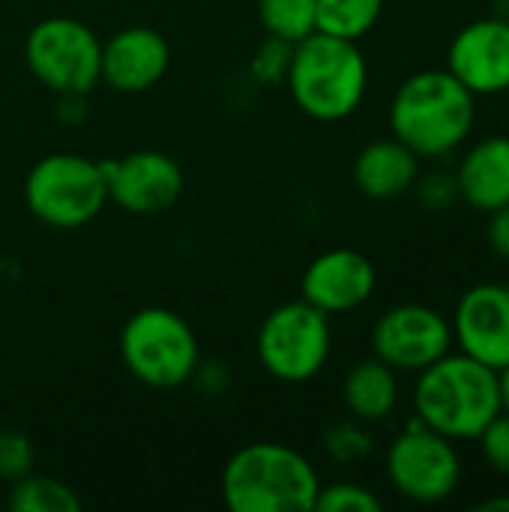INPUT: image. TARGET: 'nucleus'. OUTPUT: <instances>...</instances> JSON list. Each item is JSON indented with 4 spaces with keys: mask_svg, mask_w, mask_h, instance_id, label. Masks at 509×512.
Segmentation results:
<instances>
[{
    "mask_svg": "<svg viewBox=\"0 0 509 512\" xmlns=\"http://www.w3.org/2000/svg\"><path fill=\"white\" fill-rule=\"evenodd\" d=\"M27 210L51 228H81L99 216L108 201L102 162L78 153H51L39 159L24 180Z\"/></svg>",
    "mask_w": 509,
    "mask_h": 512,
    "instance_id": "nucleus-5",
    "label": "nucleus"
},
{
    "mask_svg": "<svg viewBox=\"0 0 509 512\" xmlns=\"http://www.w3.org/2000/svg\"><path fill=\"white\" fill-rule=\"evenodd\" d=\"M375 285H378L375 264L363 252L330 249L306 267L300 279V294L315 309L327 315H342L369 303Z\"/></svg>",
    "mask_w": 509,
    "mask_h": 512,
    "instance_id": "nucleus-14",
    "label": "nucleus"
},
{
    "mask_svg": "<svg viewBox=\"0 0 509 512\" xmlns=\"http://www.w3.org/2000/svg\"><path fill=\"white\" fill-rule=\"evenodd\" d=\"M381 498L360 486V483H333V486H321L315 507L318 512H381Z\"/></svg>",
    "mask_w": 509,
    "mask_h": 512,
    "instance_id": "nucleus-23",
    "label": "nucleus"
},
{
    "mask_svg": "<svg viewBox=\"0 0 509 512\" xmlns=\"http://www.w3.org/2000/svg\"><path fill=\"white\" fill-rule=\"evenodd\" d=\"M498 390H501V411L509 414V363L498 369Z\"/></svg>",
    "mask_w": 509,
    "mask_h": 512,
    "instance_id": "nucleus-28",
    "label": "nucleus"
},
{
    "mask_svg": "<svg viewBox=\"0 0 509 512\" xmlns=\"http://www.w3.org/2000/svg\"><path fill=\"white\" fill-rule=\"evenodd\" d=\"M321 492L309 459L285 444L258 441L237 450L222 471L231 512H309Z\"/></svg>",
    "mask_w": 509,
    "mask_h": 512,
    "instance_id": "nucleus-4",
    "label": "nucleus"
},
{
    "mask_svg": "<svg viewBox=\"0 0 509 512\" xmlns=\"http://www.w3.org/2000/svg\"><path fill=\"white\" fill-rule=\"evenodd\" d=\"M447 69L474 93L498 96L509 90V18L489 15L465 24L450 48Z\"/></svg>",
    "mask_w": 509,
    "mask_h": 512,
    "instance_id": "nucleus-11",
    "label": "nucleus"
},
{
    "mask_svg": "<svg viewBox=\"0 0 509 512\" xmlns=\"http://www.w3.org/2000/svg\"><path fill=\"white\" fill-rule=\"evenodd\" d=\"M477 96L450 69H423L408 75L390 102L393 138L420 159L456 153L474 132Z\"/></svg>",
    "mask_w": 509,
    "mask_h": 512,
    "instance_id": "nucleus-1",
    "label": "nucleus"
},
{
    "mask_svg": "<svg viewBox=\"0 0 509 512\" xmlns=\"http://www.w3.org/2000/svg\"><path fill=\"white\" fill-rule=\"evenodd\" d=\"M381 12H384V0H318L315 30L360 42L378 24Z\"/></svg>",
    "mask_w": 509,
    "mask_h": 512,
    "instance_id": "nucleus-19",
    "label": "nucleus"
},
{
    "mask_svg": "<svg viewBox=\"0 0 509 512\" xmlns=\"http://www.w3.org/2000/svg\"><path fill=\"white\" fill-rule=\"evenodd\" d=\"M24 57L45 87L81 96L99 81L102 45L96 33L75 18H45L27 33Z\"/></svg>",
    "mask_w": 509,
    "mask_h": 512,
    "instance_id": "nucleus-9",
    "label": "nucleus"
},
{
    "mask_svg": "<svg viewBox=\"0 0 509 512\" xmlns=\"http://www.w3.org/2000/svg\"><path fill=\"white\" fill-rule=\"evenodd\" d=\"M453 348L450 321L423 303L387 309L372 330V351L396 372H423Z\"/></svg>",
    "mask_w": 509,
    "mask_h": 512,
    "instance_id": "nucleus-10",
    "label": "nucleus"
},
{
    "mask_svg": "<svg viewBox=\"0 0 509 512\" xmlns=\"http://www.w3.org/2000/svg\"><path fill=\"white\" fill-rule=\"evenodd\" d=\"M108 198L129 213H162L183 192L180 165L159 150H135L117 162H102Z\"/></svg>",
    "mask_w": 509,
    "mask_h": 512,
    "instance_id": "nucleus-13",
    "label": "nucleus"
},
{
    "mask_svg": "<svg viewBox=\"0 0 509 512\" xmlns=\"http://www.w3.org/2000/svg\"><path fill=\"white\" fill-rule=\"evenodd\" d=\"M9 507L15 512H78L81 501L75 498V492L66 483L27 474V477L15 480Z\"/></svg>",
    "mask_w": 509,
    "mask_h": 512,
    "instance_id": "nucleus-20",
    "label": "nucleus"
},
{
    "mask_svg": "<svg viewBox=\"0 0 509 512\" xmlns=\"http://www.w3.org/2000/svg\"><path fill=\"white\" fill-rule=\"evenodd\" d=\"M375 441L372 435L363 429L360 420H348V423H336L327 429L324 435V450L333 462H342V465H354L360 459H366L372 453Z\"/></svg>",
    "mask_w": 509,
    "mask_h": 512,
    "instance_id": "nucleus-22",
    "label": "nucleus"
},
{
    "mask_svg": "<svg viewBox=\"0 0 509 512\" xmlns=\"http://www.w3.org/2000/svg\"><path fill=\"white\" fill-rule=\"evenodd\" d=\"M480 453H483V462L501 474L509 477V414H498L483 432H480Z\"/></svg>",
    "mask_w": 509,
    "mask_h": 512,
    "instance_id": "nucleus-25",
    "label": "nucleus"
},
{
    "mask_svg": "<svg viewBox=\"0 0 509 512\" xmlns=\"http://www.w3.org/2000/svg\"><path fill=\"white\" fill-rule=\"evenodd\" d=\"M120 357L141 384L171 390L195 375L198 339L177 312L147 306L126 321L120 333Z\"/></svg>",
    "mask_w": 509,
    "mask_h": 512,
    "instance_id": "nucleus-6",
    "label": "nucleus"
},
{
    "mask_svg": "<svg viewBox=\"0 0 509 512\" xmlns=\"http://www.w3.org/2000/svg\"><path fill=\"white\" fill-rule=\"evenodd\" d=\"M327 318V312L315 309L303 297L273 309L264 318L255 342L261 366L285 384H303L315 378L330 357L333 333Z\"/></svg>",
    "mask_w": 509,
    "mask_h": 512,
    "instance_id": "nucleus-7",
    "label": "nucleus"
},
{
    "mask_svg": "<svg viewBox=\"0 0 509 512\" xmlns=\"http://www.w3.org/2000/svg\"><path fill=\"white\" fill-rule=\"evenodd\" d=\"M33 471V447L27 435L3 429L0 432V480H21Z\"/></svg>",
    "mask_w": 509,
    "mask_h": 512,
    "instance_id": "nucleus-24",
    "label": "nucleus"
},
{
    "mask_svg": "<svg viewBox=\"0 0 509 512\" xmlns=\"http://www.w3.org/2000/svg\"><path fill=\"white\" fill-rule=\"evenodd\" d=\"M420 156L399 138H381L366 144L351 168L354 186L372 201H393L417 186Z\"/></svg>",
    "mask_w": 509,
    "mask_h": 512,
    "instance_id": "nucleus-17",
    "label": "nucleus"
},
{
    "mask_svg": "<svg viewBox=\"0 0 509 512\" xmlns=\"http://www.w3.org/2000/svg\"><path fill=\"white\" fill-rule=\"evenodd\" d=\"M459 201L492 213L509 201V135H489L471 144L456 171Z\"/></svg>",
    "mask_w": 509,
    "mask_h": 512,
    "instance_id": "nucleus-16",
    "label": "nucleus"
},
{
    "mask_svg": "<svg viewBox=\"0 0 509 512\" xmlns=\"http://www.w3.org/2000/svg\"><path fill=\"white\" fill-rule=\"evenodd\" d=\"M315 3L318 0H258V18L273 39L297 45L315 33Z\"/></svg>",
    "mask_w": 509,
    "mask_h": 512,
    "instance_id": "nucleus-21",
    "label": "nucleus"
},
{
    "mask_svg": "<svg viewBox=\"0 0 509 512\" xmlns=\"http://www.w3.org/2000/svg\"><path fill=\"white\" fill-rule=\"evenodd\" d=\"M285 81L303 114L336 123L360 108L369 84V66L357 42L315 30L291 45Z\"/></svg>",
    "mask_w": 509,
    "mask_h": 512,
    "instance_id": "nucleus-3",
    "label": "nucleus"
},
{
    "mask_svg": "<svg viewBox=\"0 0 509 512\" xmlns=\"http://www.w3.org/2000/svg\"><path fill=\"white\" fill-rule=\"evenodd\" d=\"M507 291H509V282H507Z\"/></svg>",
    "mask_w": 509,
    "mask_h": 512,
    "instance_id": "nucleus-30",
    "label": "nucleus"
},
{
    "mask_svg": "<svg viewBox=\"0 0 509 512\" xmlns=\"http://www.w3.org/2000/svg\"><path fill=\"white\" fill-rule=\"evenodd\" d=\"M171 63L168 42L153 27H126L102 45L99 81L120 93H141L153 87Z\"/></svg>",
    "mask_w": 509,
    "mask_h": 512,
    "instance_id": "nucleus-15",
    "label": "nucleus"
},
{
    "mask_svg": "<svg viewBox=\"0 0 509 512\" xmlns=\"http://www.w3.org/2000/svg\"><path fill=\"white\" fill-rule=\"evenodd\" d=\"M345 408L360 423H381L390 417L399 405V378L396 369H390L384 360H360L351 366L342 384Z\"/></svg>",
    "mask_w": 509,
    "mask_h": 512,
    "instance_id": "nucleus-18",
    "label": "nucleus"
},
{
    "mask_svg": "<svg viewBox=\"0 0 509 512\" xmlns=\"http://www.w3.org/2000/svg\"><path fill=\"white\" fill-rule=\"evenodd\" d=\"M420 183V180H417ZM420 198L426 207L432 210H444L450 207L453 201H459V186H456V174H429L423 183H420Z\"/></svg>",
    "mask_w": 509,
    "mask_h": 512,
    "instance_id": "nucleus-26",
    "label": "nucleus"
},
{
    "mask_svg": "<svg viewBox=\"0 0 509 512\" xmlns=\"http://www.w3.org/2000/svg\"><path fill=\"white\" fill-rule=\"evenodd\" d=\"M390 486L414 504H441L462 483V459L456 441L429 429L417 414L387 450Z\"/></svg>",
    "mask_w": 509,
    "mask_h": 512,
    "instance_id": "nucleus-8",
    "label": "nucleus"
},
{
    "mask_svg": "<svg viewBox=\"0 0 509 512\" xmlns=\"http://www.w3.org/2000/svg\"><path fill=\"white\" fill-rule=\"evenodd\" d=\"M486 243H489V249H492L498 258L509 261V201L504 204V207H498V210H492V213H489Z\"/></svg>",
    "mask_w": 509,
    "mask_h": 512,
    "instance_id": "nucleus-27",
    "label": "nucleus"
},
{
    "mask_svg": "<svg viewBox=\"0 0 509 512\" xmlns=\"http://www.w3.org/2000/svg\"><path fill=\"white\" fill-rule=\"evenodd\" d=\"M414 384V414L450 441H477L501 414L498 372L468 354H444Z\"/></svg>",
    "mask_w": 509,
    "mask_h": 512,
    "instance_id": "nucleus-2",
    "label": "nucleus"
},
{
    "mask_svg": "<svg viewBox=\"0 0 509 512\" xmlns=\"http://www.w3.org/2000/svg\"><path fill=\"white\" fill-rule=\"evenodd\" d=\"M453 342L462 354L489 369L509 363V291L507 285L480 282L468 288L453 312Z\"/></svg>",
    "mask_w": 509,
    "mask_h": 512,
    "instance_id": "nucleus-12",
    "label": "nucleus"
},
{
    "mask_svg": "<svg viewBox=\"0 0 509 512\" xmlns=\"http://www.w3.org/2000/svg\"><path fill=\"white\" fill-rule=\"evenodd\" d=\"M480 512H509V495H498V498H489L483 504H477Z\"/></svg>",
    "mask_w": 509,
    "mask_h": 512,
    "instance_id": "nucleus-29",
    "label": "nucleus"
}]
</instances>
